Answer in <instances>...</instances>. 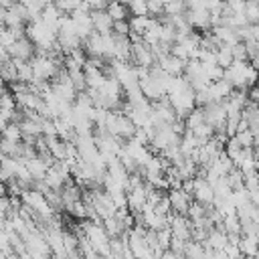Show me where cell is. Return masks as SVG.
Returning a JSON list of instances; mask_svg holds the SVG:
<instances>
[{
    "label": "cell",
    "instance_id": "19",
    "mask_svg": "<svg viewBox=\"0 0 259 259\" xmlns=\"http://www.w3.org/2000/svg\"><path fill=\"white\" fill-rule=\"evenodd\" d=\"M2 140H10V142H22V134H20V127H18V121H8L4 125V130L0 132Z\"/></svg>",
    "mask_w": 259,
    "mask_h": 259
},
{
    "label": "cell",
    "instance_id": "8",
    "mask_svg": "<svg viewBox=\"0 0 259 259\" xmlns=\"http://www.w3.org/2000/svg\"><path fill=\"white\" fill-rule=\"evenodd\" d=\"M148 190H150V184L144 180L142 184H138V186H132L127 192H125V196H127V208L132 210V212H138L144 204H146V198H148Z\"/></svg>",
    "mask_w": 259,
    "mask_h": 259
},
{
    "label": "cell",
    "instance_id": "25",
    "mask_svg": "<svg viewBox=\"0 0 259 259\" xmlns=\"http://www.w3.org/2000/svg\"><path fill=\"white\" fill-rule=\"evenodd\" d=\"M225 178H227V182H229V186L235 190V188H241L243 186V180H245V176H243V172L239 170V168H231L227 174H225Z\"/></svg>",
    "mask_w": 259,
    "mask_h": 259
},
{
    "label": "cell",
    "instance_id": "31",
    "mask_svg": "<svg viewBox=\"0 0 259 259\" xmlns=\"http://www.w3.org/2000/svg\"><path fill=\"white\" fill-rule=\"evenodd\" d=\"M156 237H158V245H160L162 249H168V247H170V241H172V231H170V227L158 229V231H156Z\"/></svg>",
    "mask_w": 259,
    "mask_h": 259
},
{
    "label": "cell",
    "instance_id": "14",
    "mask_svg": "<svg viewBox=\"0 0 259 259\" xmlns=\"http://www.w3.org/2000/svg\"><path fill=\"white\" fill-rule=\"evenodd\" d=\"M239 251H241V255H247V257H259V237H255V235H241Z\"/></svg>",
    "mask_w": 259,
    "mask_h": 259
},
{
    "label": "cell",
    "instance_id": "22",
    "mask_svg": "<svg viewBox=\"0 0 259 259\" xmlns=\"http://www.w3.org/2000/svg\"><path fill=\"white\" fill-rule=\"evenodd\" d=\"M67 75H69L71 83L75 85L77 93L87 89V85H85V71H83V69H67Z\"/></svg>",
    "mask_w": 259,
    "mask_h": 259
},
{
    "label": "cell",
    "instance_id": "9",
    "mask_svg": "<svg viewBox=\"0 0 259 259\" xmlns=\"http://www.w3.org/2000/svg\"><path fill=\"white\" fill-rule=\"evenodd\" d=\"M192 198L194 200H198V202H202V204H212V200H214V190H212V186H210V182L206 180V178H198V176H194V192H192Z\"/></svg>",
    "mask_w": 259,
    "mask_h": 259
},
{
    "label": "cell",
    "instance_id": "11",
    "mask_svg": "<svg viewBox=\"0 0 259 259\" xmlns=\"http://www.w3.org/2000/svg\"><path fill=\"white\" fill-rule=\"evenodd\" d=\"M91 20H93V30L99 34H109L113 26V18L107 14V10H91Z\"/></svg>",
    "mask_w": 259,
    "mask_h": 259
},
{
    "label": "cell",
    "instance_id": "32",
    "mask_svg": "<svg viewBox=\"0 0 259 259\" xmlns=\"http://www.w3.org/2000/svg\"><path fill=\"white\" fill-rule=\"evenodd\" d=\"M81 2H83V0H55L57 8H59L63 14H71L75 8L81 6Z\"/></svg>",
    "mask_w": 259,
    "mask_h": 259
},
{
    "label": "cell",
    "instance_id": "38",
    "mask_svg": "<svg viewBox=\"0 0 259 259\" xmlns=\"http://www.w3.org/2000/svg\"><path fill=\"white\" fill-rule=\"evenodd\" d=\"M2 91H4V87H2V81H0V95H2Z\"/></svg>",
    "mask_w": 259,
    "mask_h": 259
},
{
    "label": "cell",
    "instance_id": "40",
    "mask_svg": "<svg viewBox=\"0 0 259 259\" xmlns=\"http://www.w3.org/2000/svg\"><path fill=\"white\" fill-rule=\"evenodd\" d=\"M2 257H4V253H2V251H0V259H2Z\"/></svg>",
    "mask_w": 259,
    "mask_h": 259
},
{
    "label": "cell",
    "instance_id": "2",
    "mask_svg": "<svg viewBox=\"0 0 259 259\" xmlns=\"http://www.w3.org/2000/svg\"><path fill=\"white\" fill-rule=\"evenodd\" d=\"M30 65H32V73H34L36 79L51 81V79H55V77L59 75V71L63 69V59L36 53V55L30 59Z\"/></svg>",
    "mask_w": 259,
    "mask_h": 259
},
{
    "label": "cell",
    "instance_id": "23",
    "mask_svg": "<svg viewBox=\"0 0 259 259\" xmlns=\"http://www.w3.org/2000/svg\"><path fill=\"white\" fill-rule=\"evenodd\" d=\"M233 61H235V59H233V53H231V45H221V47L217 49V65H221V67L225 69V67H229Z\"/></svg>",
    "mask_w": 259,
    "mask_h": 259
},
{
    "label": "cell",
    "instance_id": "3",
    "mask_svg": "<svg viewBox=\"0 0 259 259\" xmlns=\"http://www.w3.org/2000/svg\"><path fill=\"white\" fill-rule=\"evenodd\" d=\"M168 101L170 105L174 107L176 115L178 117H184L196 103H194V89L190 85H184L182 89L174 91V93H168Z\"/></svg>",
    "mask_w": 259,
    "mask_h": 259
},
{
    "label": "cell",
    "instance_id": "4",
    "mask_svg": "<svg viewBox=\"0 0 259 259\" xmlns=\"http://www.w3.org/2000/svg\"><path fill=\"white\" fill-rule=\"evenodd\" d=\"M132 63L138 67H146V69L156 65V57H154L150 45L144 42V38L132 40Z\"/></svg>",
    "mask_w": 259,
    "mask_h": 259
},
{
    "label": "cell",
    "instance_id": "37",
    "mask_svg": "<svg viewBox=\"0 0 259 259\" xmlns=\"http://www.w3.org/2000/svg\"><path fill=\"white\" fill-rule=\"evenodd\" d=\"M4 194H8V186L4 180H0V196H4Z\"/></svg>",
    "mask_w": 259,
    "mask_h": 259
},
{
    "label": "cell",
    "instance_id": "20",
    "mask_svg": "<svg viewBox=\"0 0 259 259\" xmlns=\"http://www.w3.org/2000/svg\"><path fill=\"white\" fill-rule=\"evenodd\" d=\"M127 20H130V28H132V32H136V34H144V30L148 28L152 16H150V14H144V16H130Z\"/></svg>",
    "mask_w": 259,
    "mask_h": 259
},
{
    "label": "cell",
    "instance_id": "21",
    "mask_svg": "<svg viewBox=\"0 0 259 259\" xmlns=\"http://www.w3.org/2000/svg\"><path fill=\"white\" fill-rule=\"evenodd\" d=\"M190 132H192V134L198 138V142H200V144H204L206 140H210V138H212V134H214V127H212L208 121H202V123L194 125Z\"/></svg>",
    "mask_w": 259,
    "mask_h": 259
},
{
    "label": "cell",
    "instance_id": "18",
    "mask_svg": "<svg viewBox=\"0 0 259 259\" xmlns=\"http://www.w3.org/2000/svg\"><path fill=\"white\" fill-rule=\"evenodd\" d=\"M105 10H107V14H109L113 20L127 18V14H130L127 6H125V4H121L119 0H109V2H107V6H105Z\"/></svg>",
    "mask_w": 259,
    "mask_h": 259
},
{
    "label": "cell",
    "instance_id": "36",
    "mask_svg": "<svg viewBox=\"0 0 259 259\" xmlns=\"http://www.w3.org/2000/svg\"><path fill=\"white\" fill-rule=\"evenodd\" d=\"M91 10H103L105 6H107V2L109 0H83Z\"/></svg>",
    "mask_w": 259,
    "mask_h": 259
},
{
    "label": "cell",
    "instance_id": "10",
    "mask_svg": "<svg viewBox=\"0 0 259 259\" xmlns=\"http://www.w3.org/2000/svg\"><path fill=\"white\" fill-rule=\"evenodd\" d=\"M166 194H168V200H170V208H172L174 212L186 214V208H188L192 196H190L188 192H184L182 186H180V188H168Z\"/></svg>",
    "mask_w": 259,
    "mask_h": 259
},
{
    "label": "cell",
    "instance_id": "17",
    "mask_svg": "<svg viewBox=\"0 0 259 259\" xmlns=\"http://www.w3.org/2000/svg\"><path fill=\"white\" fill-rule=\"evenodd\" d=\"M12 61H14V65H16V79L22 81V83H30V81L34 79L30 61H20V59H12Z\"/></svg>",
    "mask_w": 259,
    "mask_h": 259
},
{
    "label": "cell",
    "instance_id": "13",
    "mask_svg": "<svg viewBox=\"0 0 259 259\" xmlns=\"http://www.w3.org/2000/svg\"><path fill=\"white\" fill-rule=\"evenodd\" d=\"M83 71H85V85L91 87V89H99L107 79V75L103 73V67L83 65Z\"/></svg>",
    "mask_w": 259,
    "mask_h": 259
},
{
    "label": "cell",
    "instance_id": "26",
    "mask_svg": "<svg viewBox=\"0 0 259 259\" xmlns=\"http://www.w3.org/2000/svg\"><path fill=\"white\" fill-rule=\"evenodd\" d=\"M186 4L182 0H170L164 4V16H174V14H184Z\"/></svg>",
    "mask_w": 259,
    "mask_h": 259
},
{
    "label": "cell",
    "instance_id": "27",
    "mask_svg": "<svg viewBox=\"0 0 259 259\" xmlns=\"http://www.w3.org/2000/svg\"><path fill=\"white\" fill-rule=\"evenodd\" d=\"M127 10L132 16H144L148 14V0H130Z\"/></svg>",
    "mask_w": 259,
    "mask_h": 259
},
{
    "label": "cell",
    "instance_id": "24",
    "mask_svg": "<svg viewBox=\"0 0 259 259\" xmlns=\"http://www.w3.org/2000/svg\"><path fill=\"white\" fill-rule=\"evenodd\" d=\"M0 75H2V81H8V83L16 81V65L12 59H8L0 65Z\"/></svg>",
    "mask_w": 259,
    "mask_h": 259
},
{
    "label": "cell",
    "instance_id": "39",
    "mask_svg": "<svg viewBox=\"0 0 259 259\" xmlns=\"http://www.w3.org/2000/svg\"><path fill=\"white\" fill-rule=\"evenodd\" d=\"M45 2H47V4H49V2H55V0H45Z\"/></svg>",
    "mask_w": 259,
    "mask_h": 259
},
{
    "label": "cell",
    "instance_id": "16",
    "mask_svg": "<svg viewBox=\"0 0 259 259\" xmlns=\"http://www.w3.org/2000/svg\"><path fill=\"white\" fill-rule=\"evenodd\" d=\"M69 178H71V176H65L61 170H57L55 166H51V168L47 170V174H45V178H42V180L47 182V186H49V188H57V190H61V188H63V184H65Z\"/></svg>",
    "mask_w": 259,
    "mask_h": 259
},
{
    "label": "cell",
    "instance_id": "6",
    "mask_svg": "<svg viewBox=\"0 0 259 259\" xmlns=\"http://www.w3.org/2000/svg\"><path fill=\"white\" fill-rule=\"evenodd\" d=\"M184 16L188 20V24L196 30H208L210 28V10H206L204 6L198 8H186Z\"/></svg>",
    "mask_w": 259,
    "mask_h": 259
},
{
    "label": "cell",
    "instance_id": "12",
    "mask_svg": "<svg viewBox=\"0 0 259 259\" xmlns=\"http://www.w3.org/2000/svg\"><path fill=\"white\" fill-rule=\"evenodd\" d=\"M184 63H186V61L174 57L172 53H166V55H162V57L156 61V65H160L168 75H182V73H184Z\"/></svg>",
    "mask_w": 259,
    "mask_h": 259
},
{
    "label": "cell",
    "instance_id": "30",
    "mask_svg": "<svg viewBox=\"0 0 259 259\" xmlns=\"http://www.w3.org/2000/svg\"><path fill=\"white\" fill-rule=\"evenodd\" d=\"M0 251L4 253V257L16 255V253L12 251V247H10V237H8V231H6L4 227H0Z\"/></svg>",
    "mask_w": 259,
    "mask_h": 259
},
{
    "label": "cell",
    "instance_id": "7",
    "mask_svg": "<svg viewBox=\"0 0 259 259\" xmlns=\"http://www.w3.org/2000/svg\"><path fill=\"white\" fill-rule=\"evenodd\" d=\"M225 119H227V111L223 101H210L204 105V121H208L214 130H223Z\"/></svg>",
    "mask_w": 259,
    "mask_h": 259
},
{
    "label": "cell",
    "instance_id": "35",
    "mask_svg": "<svg viewBox=\"0 0 259 259\" xmlns=\"http://www.w3.org/2000/svg\"><path fill=\"white\" fill-rule=\"evenodd\" d=\"M247 99L253 101V103H259V83L247 87Z\"/></svg>",
    "mask_w": 259,
    "mask_h": 259
},
{
    "label": "cell",
    "instance_id": "29",
    "mask_svg": "<svg viewBox=\"0 0 259 259\" xmlns=\"http://www.w3.org/2000/svg\"><path fill=\"white\" fill-rule=\"evenodd\" d=\"M235 138L241 142V146H243V148H253V146H255V136H253V130H251V127L237 132V134H235Z\"/></svg>",
    "mask_w": 259,
    "mask_h": 259
},
{
    "label": "cell",
    "instance_id": "34",
    "mask_svg": "<svg viewBox=\"0 0 259 259\" xmlns=\"http://www.w3.org/2000/svg\"><path fill=\"white\" fill-rule=\"evenodd\" d=\"M148 14L150 16H164V2L162 0H148Z\"/></svg>",
    "mask_w": 259,
    "mask_h": 259
},
{
    "label": "cell",
    "instance_id": "1",
    "mask_svg": "<svg viewBox=\"0 0 259 259\" xmlns=\"http://www.w3.org/2000/svg\"><path fill=\"white\" fill-rule=\"evenodd\" d=\"M105 132L121 138V140H130L136 132V125L134 121L121 111V109H109L107 115H105Z\"/></svg>",
    "mask_w": 259,
    "mask_h": 259
},
{
    "label": "cell",
    "instance_id": "33",
    "mask_svg": "<svg viewBox=\"0 0 259 259\" xmlns=\"http://www.w3.org/2000/svg\"><path fill=\"white\" fill-rule=\"evenodd\" d=\"M231 53H233V59H235V61H249L243 40H237L235 45H231Z\"/></svg>",
    "mask_w": 259,
    "mask_h": 259
},
{
    "label": "cell",
    "instance_id": "15",
    "mask_svg": "<svg viewBox=\"0 0 259 259\" xmlns=\"http://www.w3.org/2000/svg\"><path fill=\"white\" fill-rule=\"evenodd\" d=\"M61 14H63V12L57 8V4H55V2H49V4H45L42 12H40V20H42L47 26H51V28L57 30V22H59Z\"/></svg>",
    "mask_w": 259,
    "mask_h": 259
},
{
    "label": "cell",
    "instance_id": "5",
    "mask_svg": "<svg viewBox=\"0 0 259 259\" xmlns=\"http://www.w3.org/2000/svg\"><path fill=\"white\" fill-rule=\"evenodd\" d=\"M8 55H10V59H20V61H30L32 57H34V53H36V47H34V42L24 34V36H18L8 49Z\"/></svg>",
    "mask_w": 259,
    "mask_h": 259
},
{
    "label": "cell",
    "instance_id": "28",
    "mask_svg": "<svg viewBox=\"0 0 259 259\" xmlns=\"http://www.w3.org/2000/svg\"><path fill=\"white\" fill-rule=\"evenodd\" d=\"M111 32H113V34H117V36H130V32H132V28H130V20H127V18L113 20Z\"/></svg>",
    "mask_w": 259,
    "mask_h": 259
}]
</instances>
